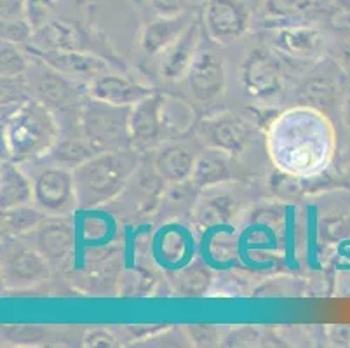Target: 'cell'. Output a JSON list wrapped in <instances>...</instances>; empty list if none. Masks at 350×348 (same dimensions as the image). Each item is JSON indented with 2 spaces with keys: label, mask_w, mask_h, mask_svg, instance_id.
I'll return each mask as SVG.
<instances>
[{
  "label": "cell",
  "mask_w": 350,
  "mask_h": 348,
  "mask_svg": "<svg viewBox=\"0 0 350 348\" xmlns=\"http://www.w3.org/2000/svg\"><path fill=\"white\" fill-rule=\"evenodd\" d=\"M336 134L329 117L298 105L282 111L267 131V152L273 165L288 176H317L335 153Z\"/></svg>",
  "instance_id": "1"
},
{
  "label": "cell",
  "mask_w": 350,
  "mask_h": 348,
  "mask_svg": "<svg viewBox=\"0 0 350 348\" xmlns=\"http://www.w3.org/2000/svg\"><path fill=\"white\" fill-rule=\"evenodd\" d=\"M138 168V152L133 148L107 150L85 159L73 169L79 206L94 209L112 202L129 187Z\"/></svg>",
  "instance_id": "2"
},
{
  "label": "cell",
  "mask_w": 350,
  "mask_h": 348,
  "mask_svg": "<svg viewBox=\"0 0 350 348\" xmlns=\"http://www.w3.org/2000/svg\"><path fill=\"white\" fill-rule=\"evenodd\" d=\"M58 142V119L39 100L30 98L5 115L4 146L12 161H37L56 148Z\"/></svg>",
  "instance_id": "3"
},
{
  "label": "cell",
  "mask_w": 350,
  "mask_h": 348,
  "mask_svg": "<svg viewBox=\"0 0 350 348\" xmlns=\"http://www.w3.org/2000/svg\"><path fill=\"white\" fill-rule=\"evenodd\" d=\"M133 107H113L91 98L82 105V136L96 152L131 148L129 115Z\"/></svg>",
  "instance_id": "4"
},
{
  "label": "cell",
  "mask_w": 350,
  "mask_h": 348,
  "mask_svg": "<svg viewBox=\"0 0 350 348\" xmlns=\"http://www.w3.org/2000/svg\"><path fill=\"white\" fill-rule=\"evenodd\" d=\"M241 85L256 101H272L284 88V70L275 51L256 46L241 63Z\"/></svg>",
  "instance_id": "5"
},
{
  "label": "cell",
  "mask_w": 350,
  "mask_h": 348,
  "mask_svg": "<svg viewBox=\"0 0 350 348\" xmlns=\"http://www.w3.org/2000/svg\"><path fill=\"white\" fill-rule=\"evenodd\" d=\"M33 200L47 216H68L79 206L73 171L59 165L40 169L33 176Z\"/></svg>",
  "instance_id": "6"
},
{
  "label": "cell",
  "mask_w": 350,
  "mask_h": 348,
  "mask_svg": "<svg viewBox=\"0 0 350 348\" xmlns=\"http://www.w3.org/2000/svg\"><path fill=\"white\" fill-rule=\"evenodd\" d=\"M51 273V261L39 249L25 242L8 244L2 253V282L8 287H30L44 282Z\"/></svg>",
  "instance_id": "7"
},
{
  "label": "cell",
  "mask_w": 350,
  "mask_h": 348,
  "mask_svg": "<svg viewBox=\"0 0 350 348\" xmlns=\"http://www.w3.org/2000/svg\"><path fill=\"white\" fill-rule=\"evenodd\" d=\"M202 19L213 40L232 44L250 30L251 9L246 0H208Z\"/></svg>",
  "instance_id": "8"
},
{
  "label": "cell",
  "mask_w": 350,
  "mask_h": 348,
  "mask_svg": "<svg viewBox=\"0 0 350 348\" xmlns=\"http://www.w3.org/2000/svg\"><path fill=\"white\" fill-rule=\"evenodd\" d=\"M343 77L338 63H326L316 68L298 88V100L301 105L327 113L343 101Z\"/></svg>",
  "instance_id": "9"
},
{
  "label": "cell",
  "mask_w": 350,
  "mask_h": 348,
  "mask_svg": "<svg viewBox=\"0 0 350 348\" xmlns=\"http://www.w3.org/2000/svg\"><path fill=\"white\" fill-rule=\"evenodd\" d=\"M190 94L197 103H211L218 100L227 88V72L221 56L209 49L197 53L192 66L185 75Z\"/></svg>",
  "instance_id": "10"
},
{
  "label": "cell",
  "mask_w": 350,
  "mask_h": 348,
  "mask_svg": "<svg viewBox=\"0 0 350 348\" xmlns=\"http://www.w3.org/2000/svg\"><path fill=\"white\" fill-rule=\"evenodd\" d=\"M200 134L211 145V148L221 150L228 155H239L250 145L253 129L244 119L225 111L209 117L200 124Z\"/></svg>",
  "instance_id": "11"
},
{
  "label": "cell",
  "mask_w": 350,
  "mask_h": 348,
  "mask_svg": "<svg viewBox=\"0 0 350 348\" xmlns=\"http://www.w3.org/2000/svg\"><path fill=\"white\" fill-rule=\"evenodd\" d=\"M31 241L51 263H65L73 253L75 228L66 216H47L31 232Z\"/></svg>",
  "instance_id": "12"
},
{
  "label": "cell",
  "mask_w": 350,
  "mask_h": 348,
  "mask_svg": "<svg viewBox=\"0 0 350 348\" xmlns=\"http://www.w3.org/2000/svg\"><path fill=\"white\" fill-rule=\"evenodd\" d=\"M131 148L136 152L150 150L164 138L161 126V92H152L145 100L131 108L129 115Z\"/></svg>",
  "instance_id": "13"
},
{
  "label": "cell",
  "mask_w": 350,
  "mask_h": 348,
  "mask_svg": "<svg viewBox=\"0 0 350 348\" xmlns=\"http://www.w3.org/2000/svg\"><path fill=\"white\" fill-rule=\"evenodd\" d=\"M27 51L31 56L39 57L40 63L63 73L68 79H82L91 82L98 75L107 72V63L101 57L84 51H39L30 46L27 47Z\"/></svg>",
  "instance_id": "14"
},
{
  "label": "cell",
  "mask_w": 350,
  "mask_h": 348,
  "mask_svg": "<svg viewBox=\"0 0 350 348\" xmlns=\"http://www.w3.org/2000/svg\"><path fill=\"white\" fill-rule=\"evenodd\" d=\"M272 42L275 49L297 59H316L326 46V34L317 27L288 25L273 31Z\"/></svg>",
  "instance_id": "15"
},
{
  "label": "cell",
  "mask_w": 350,
  "mask_h": 348,
  "mask_svg": "<svg viewBox=\"0 0 350 348\" xmlns=\"http://www.w3.org/2000/svg\"><path fill=\"white\" fill-rule=\"evenodd\" d=\"M152 89L122 75L101 73L89 82V96L93 100L113 105V107H135L152 94Z\"/></svg>",
  "instance_id": "16"
},
{
  "label": "cell",
  "mask_w": 350,
  "mask_h": 348,
  "mask_svg": "<svg viewBox=\"0 0 350 348\" xmlns=\"http://www.w3.org/2000/svg\"><path fill=\"white\" fill-rule=\"evenodd\" d=\"M200 16V14H199ZM197 12H185L178 16H159L146 23L142 31V49L148 56H162L181 35L196 21Z\"/></svg>",
  "instance_id": "17"
},
{
  "label": "cell",
  "mask_w": 350,
  "mask_h": 348,
  "mask_svg": "<svg viewBox=\"0 0 350 348\" xmlns=\"http://www.w3.org/2000/svg\"><path fill=\"white\" fill-rule=\"evenodd\" d=\"M200 35H202V27H200V16L189 27V30L178 38L176 42L165 51L161 56V66L159 73L162 79L170 82H176L187 75L189 68L192 66L197 53H199Z\"/></svg>",
  "instance_id": "18"
},
{
  "label": "cell",
  "mask_w": 350,
  "mask_h": 348,
  "mask_svg": "<svg viewBox=\"0 0 350 348\" xmlns=\"http://www.w3.org/2000/svg\"><path fill=\"white\" fill-rule=\"evenodd\" d=\"M44 66L46 70L39 73V79L35 82L37 100L46 105L51 111H66L77 107L79 91L75 89V84L63 73L56 72L47 65Z\"/></svg>",
  "instance_id": "19"
},
{
  "label": "cell",
  "mask_w": 350,
  "mask_h": 348,
  "mask_svg": "<svg viewBox=\"0 0 350 348\" xmlns=\"http://www.w3.org/2000/svg\"><path fill=\"white\" fill-rule=\"evenodd\" d=\"M82 31L73 21L63 18H53L30 38V47L39 51H82Z\"/></svg>",
  "instance_id": "20"
},
{
  "label": "cell",
  "mask_w": 350,
  "mask_h": 348,
  "mask_svg": "<svg viewBox=\"0 0 350 348\" xmlns=\"http://www.w3.org/2000/svg\"><path fill=\"white\" fill-rule=\"evenodd\" d=\"M197 157L189 146L181 143H165L154 157V169L165 183H183L192 178Z\"/></svg>",
  "instance_id": "21"
},
{
  "label": "cell",
  "mask_w": 350,
  "mask_h": 348,
  "mask_svg": "<svg viewBox=\"0 0 350 348\" xmlns=\"http://www.w3.org/2000/svg\"><path fill=\"white\" fill-rule=\"evenodd\" d=\"M239 211V202L230 191L213 190L204 191L196 202V219L200 226L213 228V226L227 225L235 218Z\"/></svg>",
  "instance_id": "22"
},
{
  "label": "cell",
  "mask_w": 350,
  "mask_h": 348,
  "mask_svg": "<svg viewBox=\"0 0 350 348\" xmlns=\"http://www.w3.org/2000/svg\"><path fill=\"white\" fill-rule=\"evenodd\" d=\"M228 153L221 150L209 148L204 150L197 157L196 168L192 172V183L199 188L218 187L230 180V161H228Z\"/></svg>",
  "instance_id": "23"
},
{
  "label": "cell",
  "mask_w": 350,
  "mask_h": 348,
  "mask_svg": "<svg viewBox=\"0 0 350 348\" xmlns=\"http://www.w3.org/2000/svg\"><path fill=\"white\" fill-rule=\"evenodd\" d=\"M33 199V181L21 171L20 165L12 161L2 162V176H0V200L2 211L9 207L28 204Z\"/></svg>",
  "instance_id": "24"
},
{
  "label": "cell",
  "mask_w": 350,
  "mask_h": 348,
  "mask_svg": "<svg viewBox=\"0 0 350 348\" xmlns=\"http://www.w3.org/2000/svg\"><path fill=\"white\" fill-rule=\"evenodd\" d=\"M196 122L192 107L174 96L161 94V126L164 138H180L189 133Z\"/></svg>",
  "instance_id": "25"
},
{
  "label": "cell",
  "mask_w": 350,
  "mask_h": 348,
  "mask_svg": "<svg viewBox=\"0 0 350 348\" xmlns=\"http://www.w3.org/2000/svg\"><path fill=\"white\" fill-rule=\"evenodd\" d=\"M46 218L47 215L40 207L21 204L2 211V230L11 237H25L30 235Z\"/></svg>",
  "instance_id": "26"
},
{
  "label": "cell",
  "mask_w": 350,
  "mask_h": 348,
  "mask_svg": "<svg viewBox=\"0 0 350 348\" xmlns=\"http://www.w3.org/2000/svg\"><path fill=\"white\" fill-rule=\"evenodd\" d=\"M209 286H211V273L208 267L200 261H193L185 270H181L174 282L180 295L185 296H202Z\"/></svg>",
  "instance_id": "27"
},
{
  "label": "cell",
  "mask_w": 350,
  "mask_h": 348,
  "mask_svg": "<svg viewBox=\"0 0 350 348\" xmlns=\"http://www.w3.org/2000/svg\"><path fill=\"white\" fill-rule=\"evenodd\" d=\"M319 0H260L267 19H293L317 9Z\"/></svg>",
  "instance_id": "28"
},
{
  "label": "cell",
  "mask_w": 350,
  "mask_h": 348,
  "mask_svg": "<svg viewBox=\"0 0 350 348\" xmlns=\"http://www.w3.org/2000/svg\"><path fill=\"white\" fill-rule=\"evenodd\" d=\"M208 0H146L157 16H178L185 12H202Z\"/></svg>",
  "instance_id": "29"
},
{
  "label": "cell",
  "mask_w": 350,
  "mask_h": 348,
  "mask_svg": "<svg viewBox=\"0 0 350 348\" xmlns=\"http://www.w3.org/2000/svg\"><path fill=\"white\" fill-rule=\"evenodd\" d=\"M28 72V62L16 44L2 40V79L20 77Z\"/></svg>",
  "instance_id": "30"
},
{
  "label": "cell",
  "mask_w": 350,
  "mask_h": 348,
  "mask_svg": "<svg viewBox=\"0 0 350 348\" xmlns=\"http://www.w3.org/2000/svg\"><path fill=\"white\" fill-rule=\"evenodd\" d=\"M62 0H25L27 4V19L33 27V31L53 19L54 11Z\"/></svg>",
  "instance_id": "31"
},
{
  "label": "cell",
  "mask_w": 350,
  "mask_h": 348,
  "mask_svg": "<svg viewBox=\"0 0 350 348\" xmlns=\"http://www.w3.org/2000/svg\"><path fill=\"white\" fill-rule=\"evenodd\" d=\"M33 35V27L27 18L2 19V40L11 44H27Z\"/></svg>",
  "instance_id": "32"
},
{
  "label": "cell",
  "mask_w": 350,
  "mask_h": 348,
  "mask_svg": "<svg viewBox=\"0 0 350 348\" xmlns=\"http://www.w3.org/2000/svg\"><path fill=\"white\" fill-rule=\"evenodd\" d=\"M189 338L199 347H213L219 340L215 325H189Z\"/></svg>",
  "instance_id": "33"
},
{
  "label": "cell",
  "mask_w": 350,
  "mask_h": 348,
  "mask_svg": "<svg viewBox=\"0 0 350 348\" xmlns=\"http://www.w3.org/2000/svg\"><path fill=\"white\" fill-rule=\"evenodd\" d=\"M84 345L93 348L117 347V338L107 330H89L84 336Z\"/></svg>",
  "instance_id": "34"
},
{
  "label": "cell",
  "mask_w": 350,
  "mask_h": 348,
  "mask_svg": "<svg viewBox=\"0 0 350 348\" xmlns=\"http://www.w3.org/2000/svg\"><path fill=\"white\" fill-rule=\"evenodd\" d=\"M27 18L25 0H2V19Z\"/></svg>",
  "instance_id": "35"
},
{
  "label": "cell",
  "mask_w": 350,
  "mask_h": 348,
  "mask_svg": "<svg viewBox=\"0 0 350 348\" xmlns=\"http://www.w3.org/2000/svg\"><path fill=\"white\" fill-rule=\"evenodd\" d=\"M336 49H338V65L342 66V68L350 70V37L342 40V42L336 46Z\"/></svg>",
  "instance_id": "36"
},
{
  "label": "cell",
  "mask_w": 350,
  "mask_h": 348,
  "mask_svg": "<svg viewBox=\"0 0 350 348\" xmlns=\"http://www.w3.org/2000/svg\"><path fill=\"white\" fill-rule=\"evenodd\" d=\"M333 2H335L336 8H338L343 14H347L350 18V0H333Z\"/></svg>",
  "instance_id": "37"
}]
</instances>
